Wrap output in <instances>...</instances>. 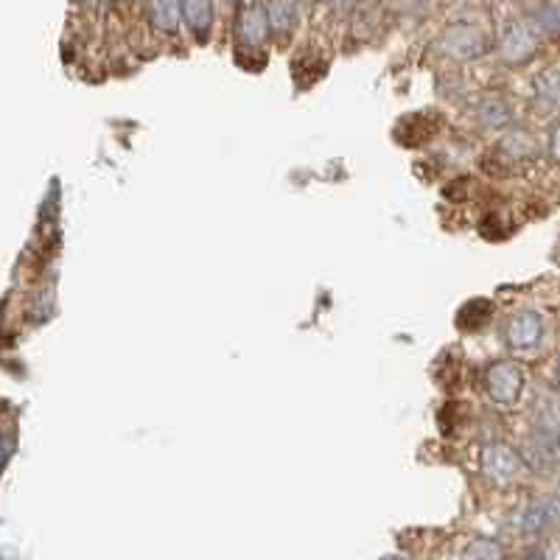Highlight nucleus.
Instances as JSON below:
<instances>
[{
    "label": "nucleus",
    "instance_id": "nucleus-1",
    "mask_svg": "<svg viewBox=\"0 0 560 560\" xmlns=\"http://www.w3.org/2000/svg\"><path fill=\"white\" fill-rule=\"evenodd\" d=\"M527 471L524 457L507 443H485L479 451V474L488 479L493 488H510Z\"/></svg>",
    "mask_w": 560,
    "mask_h": 560
},
{
    "label": "nucleus",
    "instance_id": "nucleus-2",
    "mask_svg": "<svg viewBox=\"0 0 560 560\" xmlns=\"http://www.w3.org/2000/svg\"><path fill=\"white\" fill-rule=\"evenodd\" d=\"M437 51L454 62H474L488 51V37L479 26L471 23H454V26L443 28V34L437 37Z\"/></svg>",
    "mask_w": 560,
    "mask_h": 560
},
{
    "label": "nucleus",
    "instance_id": "nucleus-3",
    "mask_svg": "<svg viewBox=\"0 0 560 560\" xmlns=\"http://www.w3.org/2000/svg\"><path fill=\"white\" fill-rule=\"evenodd\" d=\"M482 387L496 406H513L524 392V370L510 359L490 362L482 373Z\"/></svg>",
    "mask_w": 560,
    "mask_h": 560
},
{
    "label": "nucleus",
    "instance_id": "nucleus-4",
    "mask_svg": "<svg viewBox=\"0 0 560 560\" xmlns=\"http://www.w3.org/2000/svg\"><path fill=\"white\" fill-rule=\"evenodd\" d=\"M504 345L516 353H530L544 342V317L532 308H516L502 322Z\"/></svg>",
    "mask_w": 560,
    "mask_h": 560
},
{
    "label": "nucleus",
    "instance_id": "nucleus-5",
    "mask_svg": "<svg viewBox=\"0 0 560 560\" xmlns=\"http://www.w3.org/2000/svg\"><path fill=\"white\" fill-rule=\"evenodd\" d=\"M496 51H499V59L510 68L527 65L532 56L538 54V31L527 20H516L502 31Z\"/></svg>",
    "mask_w": 560,
    "mask_h": 560
},
{
    "label": "nucleus",
    "instance_id": "nucleus-6",
    "mask_svg": "<svg viewBox=\"0 0 560 560\" xmlns=\"http://www.w3.org/2000/svg\"><path fill=\"white\" fill-rule=\"evenodd\" d=\"M272 34L269 26V17H266V6L250 3V6H241L236 14V42L247 51H258Z\"/></svg>",
    "mask_w": 560,
    "mask_h": 560
},
{
    "label": "nucleus",
    "instance_id": "nucleus-7",
    "mask_svg": "<svg viewBox=\"0 0 560 560\" xmlns=\"http://www.w3.org/2000/svg\"><path fill=\"white\" fill-rule=\"evenodd\" d=\"M560 516V502L558 499H535V502L524 504L513 518V524L518 527V532L524 535H535V532H544L549 524H555V518Z\"/></svg>",
    "mask_w": 560,
    "mask_h": 560
},
{
    "label": "nucleus",
    "instance_id": "nucleus-8",
    "mask_svg": "<svg viewBox=\"0 0 560 560\" xmlns=\"http://www.w3.org/2000/svg\"><path fill=\"white\" fill-rule=\"evenodd\" d=\"M513 118H516L513 104L504 96H482L479 101H474V121L482 129L502 132V129L513 124Z\"/></svg>",
    "mask_w": 560,
    "mask_h": 560
},
{
    "label": "nucleus",
    "instance_id": "nucleus-9",
    "mask_svg": "<svg viewBox=\"0 0 560 560\" xmlns=\"http://www.w3.org/2000/svg\"><path fill=\"white\" fill-rule=\"evenodd\" d=\"M535 443L546 451H552V448L558 446L560 440V409L555 401H544V404L538 406V412H535Z\"/></svg>",
    "mask_w": 560,
    "mask_h": 560
},
{
    "label": "nucleus",
    "instance_id": "nucleus-10",
    "mask_svg": "<svg viewBox=\"0 0 560 560\" xmlns=\"http://www.w3.org/2000/svg\"><path fill=\"white\" fill-rule=\"evenodd\" d=\"M182 20L199 42H208L213 28V0H182Z\"/></svg>",
    "mask_w": 560,
    "mask_h": 560
},
{
    "label": "nucleus",
    "instance_id": "nucleus-11",
    "mask_svg": "<svg viewBox=\"0 0 560 560\" xmlns=\"http://www.w3.org/2000/svg\"><path fill=\"white\" fill-rule=\"evenodd\" d=\"M146 14H149V23L160 34H177L180 31L182 0H149Z\"/></svg>",
    "mask_w": 560,
    "mask_h": 560
},
{
    "label": "nucleus",
    "instance_id": "nucleus-12",
    "mask_svg": "<svg viewBox=\"0 0 560 560\" xmlns=\"http://www.w3.org/2000/svg\"><path fill=\"white\" fill-rule=\"evenodd\" d=\"M493 314H496L493 300H488V297H474V300H468V303L457 311V325H460L462 331H479V328H485V325L493 320Z\"/></svg>",
    "mask_w": 560,
    "mask_h": 560
},
{
    "label": "nucleus",
    "instance_id": "nucleus-13",
    "mask_svg": "<svg viewBox=\"0 0 560 560\" xmlns=\"http://www.w3.org/2000/svg\"><path fill=\"white\" fill-rule=\"evenodd\" d=\"M266 17L272 34L286 37L297 26V0H266Z\"/></svg>",
    "mask_w": 560,
    "mask_h": 560
},
{
    "label": "nucleus",
    "instance_id": "nucleus-14",
    "mask_svg": "<svg viewBox=\"0 0 560 560\" xmlns=\"http://www.w3.org/2000/svg\"><path fill=\"white\" fill-rule=\"evenodd\" d=\"M499 154L504 157V163H524L535 154V138L524 129H516L499 140Z\"/></svg>",
    "mask_w": 560,
    "mask_h": 560
},
{
    "label": "nucleus",
    "instance_id": "nucleus-15",
    "mask_svg": "<svg viewBox=\"0 0 560 560\" xmlns=\"http://www.w3.org/2000/svg\"><path fill=\"white\" fill-rule=\"evenodd\" d=\"M532 90H535V98H538V101H544L549 107H560V62L541 70V73L532 79Z\"/></svg>",
    "mask_w": 560,
    "mask_h": 560
},
{
    "label": "nucleus",
    "instance_id": "nucleus-16",
    "mask_svg": "<svg viewBox=\"0 0 560 560\" xmlns=\"http://www.w3.org/2000/svg\"><path fill=\"white\" fill-rule=\"evenodd\" d=\"M538 34H560V0H546L530 17Z\"/></svg>",
    "mask_w": 560,
    "mask_h": 560
},
{
    "label": "nucleus",
    "instance_id": "nucleus-17",
    "mask_svg": "<svg viewBox=\"0 0 560 560\" xmlns=\"http://www.w3.org/2000/svg\"><path fill=\"white\" fill-rule=\"evenodd\" d=\"M462 560H502V546L490 541V538H476L465 546Z\"/></svg>",
    "mask_w": 560,
    "mask_h": 560
},
{
    "label": "nucleus",
    "instance_id": "nucleus-18",
    "mask_svg": "<svg viewBox=\"0 0 560 560\" xmlns=\"http://www.w3.org/2000/svg\"><path fill=\"white\" fill-rule=\"evenodd\" d=\"M546 152H549V157H552L555 163H560V121L549 129V138H546Z\"/></svg>",
    "mask_w": 560,
    "mask_h": 560
},
{
    "label": "nucleus",
    "instance_id": "nucleus-19",
    "mask_svg": "<svg viewBox=\"0 0 560 560\" xmlns=\"http://www.w3.org/2000/svg\"><path fill=\"white\" fill-rule=\"evenodd\" d=\"M516 560H546V555L541 546H530V549H524Z\"/></svg>",
    "mask_w": 560,
    "mask_h": 560
},
{
    "label": "nucleus",
    "instance_id": "nucleus-20",
    "mask_svg": "<svg viewBox=\"0 0 560 560\" xmlns=\"http://www.w3.org/2000/svg\"><path fill=\"white\" fill-rule=\"evenodd\" d=\"M12 451H14L12 432H6V448H3V454H6V460H12Z\"/></svg>",
    "mask_w": 560,
    "mask_h": 560
},
{
    "label": "nucleus",
    "instance_id": "nucleus-21",
    "mask_svg": "<svg viewBox=\"0 0 560 560\" xmlns=\"http://www.w3.org/2000/svg\"><path fill=\"white\" fill-rule=\"evenodd\" d=\"M395 3H398L401 9H415V6H420L423 0H395Z\"/></svg>",
    "mask_w": 560,
    "mask_h": 560
},
{
    "label": "nucleus",
    "instance_id": "nucleus-22",
    "mask_svg": "<svg viewBox=\"0 0 560 560\" xmlns=\"http://www.w3.org/2000/svg\"><path fill=\"white\" fill-rule=\"evenodd\" d=\"M555 378H558V387H560V359H558V373H555Z\"/></svg>",
    "mask_w": 560,
    "mask_h": 560
},
{
    "label": "nucleus",
    "instance_id": "nucleus-23",
    "mask_svg": "<svg viewBox=\"0 0 560 560\" xmlns=\"http://www.w3.org/2000/svg\"><path fill=\"white\" fill-rule=\"evenodd\" d=\"M87 3H101V0H87Z\"/></svg>",
    "mask_w": 560,
    "mask_h": 560
},
{
    "label": "nucleus",
    "instance_id": "nucleus-24",
    "mask_svg": "<svg viewBox=\"0 0 560 560\" xmlns=\"http://www.w3.org/2000/svg\"><path fill=\"white\" fill-rule=\"evenodd\" d=\"M320 3H331V0H320Z\"/></svg>",
    "mask_w": 560,
    "mask_h": 560
}]
</instances>
